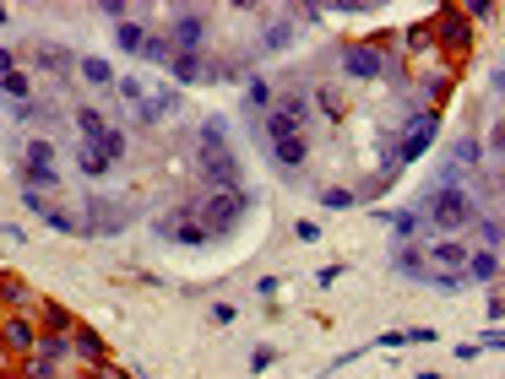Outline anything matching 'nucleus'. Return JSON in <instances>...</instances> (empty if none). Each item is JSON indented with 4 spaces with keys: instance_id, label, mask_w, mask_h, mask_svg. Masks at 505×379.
Here are the masks:
<instances>
[{
    "instance_id": "obj_1",
    "label": "nucleus",
    "mask_w": 505,
    "mask_h": 379,
    "mask_svg": "<svg viewBox=\"0 0 505 379\" xmlns=\"http://www.w3.org/2000/svg\"><path fill=\"white\" fill-rule=\"evenodd\" d=\"M424 212H430V223L446 228V233H462V228L479 223V201H473L468 190H457V185H430Z\"/></svg>"
},
{
    "instance_id": "obj_2",
    "label": "nucleus",
    "mask_w": 505,
    "mask_h": 379,
    "mask_svg": "<svg viewBox=\"0 0 505 379\" xmlns=\"http://www.w3.org/2000/svg\"><path fill=\"white\" fill-rule=\"evenodd\" d=\"M190 212H196V223L218 239V233H228V228L250 212V190H207Z\"/></svg>"
},
{
    "instance_id": "obj_3",
    "label": "nucleus",
    "mask_w": 505,
    "mask_h": 379,
    "mask_svg": "<svg viewBox=\"0 0 505 379\" xmlns=\"http://www.w3.org/2000/svg\"><path fill=\"white\" fill-rule=\"evenodd\" d=\"M337 65L359 81H375V76H403V60L386 54V43H343L337 49Z\"/></svg>"
},
{
    "instance_id": "obj_4",
    "label": "nucleus",
    "mask_w": 505,
    "mask_h": 379,
    "mask_svg": "<svg viewBox=\"0 0 505 379\" xmlns=\"http://www.w3.org/2000/svg\"><path fill=\"white\" fill-rule=\"evenodd\" d=\"M430 38H435L452 60H468V54H473V22H468L457 5H441V11L430 16Z\"/></svg>"
},
{
    "instance_id": "obj_5",
    "label": "nucleus",
    "mask_w": 505,
    "mask_h": 379,
    "mask_svg": "<svg viewBox=\"0 0 505 379\" xmlns=\"http://www.w3.org/2000/svg\"><path fill=\"white\" fill-rule=\"evenodd\" d=\"M76 217H82V233H98V239H114V233L131 228V206L109 201V195H87V206Z\"/></svg>"
},
{
    "instance_id": "obj_6",
    "label": "nucleus",
    "mask_w": 505,
    "mask_h": 379,
    "mask_svg": "<svg viewBox=\"0 0 505 379\" xmlns=\"http://www.w3.org/2000/svg\"><path fill=\"white\" fill-rule=\"evenodd\" d=\"M435 136H441V109H413L408 125H403V147H392V157H397V163H413V157L430 152Z\"/></svg>"
},
{
    "instance_id": "obj_7",
    "label": "nucleus",
    "mask_w": 505,
    "mask_h": 379,
    "mask_svg": "<svg viewBox=\"0 0 505 379\" xmlns=\"http://www.w3.org/2000/svg\"><path fill=\"white\" fill-rule=\"evenodd\" d=\"M169 43H174V54H201V43H207V16H201L196 5H180V11L169 16Z\"/></svg>"
},
{
    "instance_id": "obj_8",
    "label": "nucleus",
    "mask_w": 505,
    "mask_h": 379,
    "mask_svg": "<svg viewBox=\"0 0 505 379\" xmlns=\"http://www.w3.org/2000/svg\"><path fill=\"white\" fill-rule=\"evenodd\" d=\"M158 233H163L169 244H212V233L196 223V212H190V206H180V212H163V217H158Z\"/></svg>"
},
{
    "instance_id": "obj_9",
    "label": "nucleus",
    "mask_w": 505,
    "mask_h": 379,
    "mask_svg": "<svg viewBox=\"0 0 505 379\" xmlns=\"http://www.w3.org/2000/svg\"><path fill=\"white\" fill-rule=\"evenodd\" d=\"M0 347H5L11 358H33V347H38L33 315H0Z\"/></svg>"
},
{
    "instance_id": "obj_10",
    "label": "nucleus",
    "mask_w": 505,
    "mask_h": 379,
    "mask_svg": "<svg viewBox=\"0 0 505 379\" xmlns=\"http://www.w3.org/2000/svg\"><path fill=\"white\" fill-rule=\"evenodd\" d=\"M38 293L16 277V271H0V315H38Z\"/></svg>"
},
{
    "instance_id": "obj_11",
    "label": "nucleus",
    "mask_w": 505,
    "mask_h": 379,
    "mask_svg": "<svg viewBox=\"0 0 505 379\" xmlns=\"http://www.w3.org/2000/svg\"><path fill=\"white\" fill-rule=\"evenodd\" d=\"M261 147L272 152V163H277L283 174H294V168L310 163V136H277V141H261Z\"/></svg>"
},
{
    "instance_id": "obj_12",
    "label": "nucleus",
    "mask_w": 505,
    "mask_h": 379,
    "mask_svg": "<svg viewBox=\"0 0 505 379\" xmlns=\"http://www.w3.org/2000/svg\"><path fill=\"white\" fill-rule=\"evenodd\" d=\"M180 87H158V92H147L141 103H136V119L141 125H158V119H169V114H180Z\"/></svg>"
},
{
    "instance_id": "obj_13",
    "label": "nucleus",
    "mask_w": 505,
    "mask_h": 379,
    "mask_svg": "<svg viewBox=\"0 0 505 379\" xmlns=\"http://www.w3.org/2000/svg\"><path fill=\"white\" fill-rule=\"evenodd\" d=\"M71 358L87 364V369H98V364H109V347H103V336H98L92 326H76V331H71Z\"/></svg>"
},
{
    "instance_id": "obj_14",
    "label": "nucleus",
    "mask_w": 505,
    "mask_h": 379,
    "mask_svg": "<svg viewBox=\"0 0 505 379\" xmlns=\"http://www.w3.org/2000/svg\"><path fill=\"white\" fill-rule=\"evenodd\" d=\"M33 326H38L44 336H71V331H76V320H71V309H65V304H49V298L38 304V315H33Z\"/></svg>"
},
{
    "instance_id": "obj_15",
    "label": "nucleus",
    "mask_w": 505,
    "mask_h": 379,
    "mask_svg": "<svg viewBox=\"0 0 505 379\" xmlns=\"http://www.w3.org/2000/svg\"><path fill=\"white\" fill-rule=\"evenodd\" d=\"M272 109H277V114H283L294 130H305V125H310V92H299V87H288V92H283Z\"/></svg>"
},
{
    "instance_id": "obj_16",
    "label": "nucleus",
    "mask_w": 505,
    "mask_h": 379,
    "mask_svg": "<svg viewBox=\"0 0 505 379\" xmlns=\"http://www.w3.org/2000/svg\"><path fill=\"white\" fill-rule=\"evenodd\" d=\"M71 358V336H44L38 331V347H33V364H44V369H54L60 374V364Z\"/></svg>"
},
{
    "instance_id": "obj_17",
    "label": "nucleus",
    "mask_w": 505,
    "mask_h": 379,
    "mask_svg": "<svg viewBox=\"0 0 505 379\" xmlns=\"http://www.w3.org/2000/svg\"><path fill=\"white\" fill-rule=\"evenodd\" d=\"M33 65H38L44 76H71V65H76V60H71L60 43H38V49H33Z\"/></svg>"
},
{
    "instance_id": "obj_18",
    "label": "nucleus",
    "mask_w": 505,
    "mask_h": 379,
    "mask_svg": "<svg viewBox=\"0 0 505 379\" xmlns=\"http://www.w3.org/2000/svg\"><path fill=\"white\" fill-rule=\"evenodd\" d=\"M462 266H468L462 282H495V277H500V250H473Z\"/></svg>"
},
{
    "instance_id": "obj_19",
    "label": "nucleus",
    "mask_w": 505,
    "mask_h": 379,
    "mask_svg": "<svg viewBox=\"0 0 505 379\" xmlns=\"http://www.w3.org/2000/svg\"><path fill=\"white\" fill-rule=\"evenodd\" d=\"M76 168H82L87 179H103V174H109L114 163L103 157V147H98V141H76Z\"/></svg>"
},
{
    "instance_id": "obj_20",
    "label": "nucleus",
    "mask_w": 505,
    "mask_h": 379,
    "mask_svg": "<svg viewBox=\"0 0 505 379\" xmlns=\"http://www.w3.org/2000/svg\"><path fill=\"white\" fill-rule=\"evenodd\" d=\"M169 71H174V81H180V87L207 81V60H201V54H174V60H169Z\"/></svg>"
},
{
    "instance_id": "obj_21",
    "label": "nucleus",
    "mask_w": 505,
    "mask_h": 379,
    "mask_svg": "<svg viewBox=\"0 0 505 379\" xmlns=\"http://www.w3.org/2000/svg\"><path fill=\"white\" fill-rule=\"evenodd\" d=\"M381 223L397 233V244H413L424 228H419V212H381Z\"/></svg>"
},
{
    "instance_id": "obj_22",
    "label": "nucleus",
    "mask_w": 505,
    "mask_h": 379,
    "mask_svg": "<svg viewBox=\"0 0 505 379\" xmlns=\"http://www.w3.org/2000/svg\"><path fill=\"white\" fill-rule=\"evenodd\" d=\"M294 38H299V22H294V16H277V22L267 27V38H261V49L272 54V49H288Z\"/></svg>"
},
{
    "instance_id": "obj_23",
    "label": "nucleus",
    "mask_w": 505,
    "mask_h": 379,
    "mask_svg": "<svg viewBox=\"0 0 505 379\" xmlns=\"http://www.w3.org/2000/svg\"><path fill=\"white\" fill-rule=\"evenodd\" d=\"M71 119H76V130H82V141H103V130H109V119H103V114H98L92 103H82V109H76Z\"/></svg>"
},
{
    "instance_id": "obj_24",
    "label": "nucleus",
    "mask_w": 505,
    "mask_h": 379,
    "mask_svg": "<svg viewBox=\"0 0 505 379\" xmlns=\"http://www.w3.org/2000/svg\"><path fill=\"white\" fill-rule=\"evenodd\" d=\"M419 255H424V261H435V266H462V261H468V250H462V244H452V239H435V244H424Z\"/></svg>"
},
{
    "instance_id": "obj_25",
    "label": "nucleus",
    "mask_w": 505,
    "mask_h": 379,
    "mask_svg": "<svg viewBox=\"0 0 505 379\" xmlns=\"http://www.w3.org/2000/svg\"><path fill=\"white\" fill-rule=\"evenodd\" d=\"M76 71H82V81H92V87H109V81H114V65H109V60H98V54H82V60H76Z\"/></svg>"
},
{
    "instance_id": "obj_26",
    "label": "nucleus",
    "mask_w": 505,
    "mask_h": 379,
    "mask_svg": "<svg viewBox=\"0 0 505 379\" xmlns=\"http://www.w3.org/2000/svg\"><path fill=\"white\" fill-rule=\"evenodd\" d=\"M0 98H5L11 109H22V103H33V87H27V76H22V71H11V76H0Z\"/></svg>"
},
{
    "instance_id": "obj_27",
    "label": "nucleus",
    "mask_w": 505,
    "mask_h": 379,
    "mask_svg": "<svg viewBox=\"0 0 505 379\" xmlns=\"http://www.w3.org/2000/svg\"><path fill=\"white\" fill-rule=\"evenodd\" d=\"M245 103H250L256 114H267V109L277 103V87H272V81H261V76H250V81H245Z\"/></svg>"
},
{
    "instance_id": "obj_28",
    "label": "nucleus",
    "mask_w": 505,
    "mask_h": 379,
    "mask_svg": "<svg viewBox=\"0 0 505 379\" xmlns=\"http://www.w3.org/2000/svg\"><path fill=\"white\" fill-rule=\"evenodd\" d=\"M114 43H120L125 54H141V49H147V27H141V22H120V27H114Z\"/></svg>"
},
{
    "instance_id": "obj_29",
    "label": "nucleus",
    "mask_w": 505,
    "mask_h": 379,
    "mask_svg": "<svg viewBox=\"0 0 505 379\" xmlns=\"http://www.w3.org/2000/svg\"><path fill=\"white\" fill-rule=\"evenodd\" d=\"M38 217H44L54 233H82V217H76V212H65V206H44Z\"/></svg>"
},
{
    "instance_id": "obj_30",
    "label": "nucleus",
    "mask_w": 505,
    "mask_h": 379,
    "mask_svg": "<svg viewBox=\"0 0 505 379\" xmlns=\"http://www.w3.org/2000/svg\"><path fill=\"white\" fill-rule=\"evenodd\" d=\"M98 147H103V157H109V163H120V157H125V152H131V136H125V130H120V125H109V130H103V141H98Z\"/></svg>"
},
{
    "instance_id": "obj_31",
    "label": "nucleus",
    "mask_w": 505,
    "mask_h": 379,
    "mask_svg": "<svg viewBox=\"0 0 505 379\" xmlns=\"http://www.w3.org/2000/svg\"><path fill=\"white\" fill-rule=\"evenodd\" d=\"M147 60H158V65H169L174 60V43H169V33H147V49H141Z\"/></svg>"
},
{
    "instance_id": "obj_32",
    "label": "nucleus",
    "mask_w": 505,
    "mask_h": 379,
    "mask_svg": "<svg viewBox=\"0 0 505 379\" xmlns=\"http://www.w3.org/2000/svg\"><path fill=\"white\" fill-rule=\"evenodd\" d=\"M403 43H408L413 54H424V49L435 43V38H430V22H419V27H408V38H403Z\"/></svg>"
},
{
    "instance_id": "obj_33",
    "label": "nucleus",
    "mask_w": 505,
    "mask_h": 379,
    "mask_svg": "<svg viewBox=\"0 0 505 379\" xmlns=\"http://www.w3.org/2000/svg\"><path fill=\"white\" fill-rule=\"evenodd\" d=\"M114 87H120V98H125V103H131V109H136V103H141V98H147V87H141V81H136V76H120V81H114Z\"/></svg>"
},
{
    "instance_id": "obj_34",
    "label": "nucleus",
    "mask_w": 505,
    "mask_h": 379,
    "mask_svg": "<svg viewBox=\"0 0 505 379\" xmlns=\"http://www.w3.org/2000/svg\"><path fill=\"white\" fill-rule=\"evenodd\" d=\"M479 233H484V250H500V217H484V223H473Z\"/></svg>"
},
{
    "instance_id": "obj_35",
    "label": "nucleus",
    "mask_w": 505,
    "mask_h": 379,
    "mask_svg": "<svg viewBox=\"0 0 505 379\" xmlns=\"http://www.w3.org/2000/svg\"><path fill=\"white\" fill-rule=\"evenodd\" d=\"M98 11H103V16H109L114 27H120V22H131V5H125V0H103Z\"/></svg>"
},
{
    "instance_id": "obj_36",
    "label": "nucleus",
    "mask_w": 505,
    "mask_h": 379,
    "mask_svg": "<svg viewBox=\"0 0 505 379\" xmlns=\"http://www.w3.org/2000/svg\"><path fill=\"white\" fill-rule=\"evenodd\" d=\"M316 98H321V109H326V114H332V119H337V114H343V92H337V87H321V92H316Z\"/></svg>"
},
{
    "instance_id": "obj_37",
    "label": "nucleus",
    "mask_w": 505,
    "mask_h": 379,
    "mask_svg": "<svg viewBox=\"0 0 505 379\" xmlns=\"http://www.w3.org/2000/svg\"><path fill=\"white\" fill-rule=\"evenodd\" d=\"M321 201H326L332 212H343V206H354V190H321Z\"/></svg>"
},
{
    "instance_id": "obj_38",
    "label": "nucleus",
    "mask_w": 505,
    "mask_h": 379,
    "mask_svg": "<svg viewBox=\"0 0 505 379\" xmlns=\"http://www.w3.org/2000/svg\"><path fill=\"white\" fill-rule=\"evenodd\" d=\"M250 369L267 374V369H272V347H256V353H250Z\"/></svg>"
},
{
    "instance_id": "obj_39",
    "label": "nucleus",
    "mask_w": 505,
    "mask_h": 379,
    "mask_svg": "<svg viewBox=\"0 0 505 379\" xmlns=\"http://www.w3.org/2000/svg\"><path fill=\"white\" fill-rule=\"evenodd\" d=\"M82 379H131V374H120L114 364H98V369H87V374H82Z\"/></svg>"
},
{
    "instance_id": "obj_40",
    "label": "nucleus",
    "mask_w": 505,
    "mask_h": 379,
    "mask_svg": "<svg viewBox=\"0 0 505 379\" xmlns=\"http://www.w3.org/2000/svg\"><path fill=\"white\" fill-rule=\"evenodd\" d=\"M212 320H218V326H234V320H239V309H234V304H218V309H212Z\"/></svg>"
},
{
    "instance_id": "obj_41",
    "label": "nucleus",
    "mask_w": 505,
    "mask_h": 379,
    "mask_svg": "<svg viewBox=\"0 0 505 379\" xmlns=\"http://www.w3.org/2000/svg\"><path fill=\"white\" fill-rule=\"evenodd\" d=\"M294 233H299V244H316V239H321V228H316V223H299Z\"/></svg>"
},
{
    "instance_id": "obj_42",
    "label": "nucleus",
    "mask_w": 505,
    "mask_h": 379,
    "mask_svg": "<svg viewBox=\"0 0 505 379\" xmlns=\"http://www.w3.org/2000/svg\"><path fill=\"white\" fill-rule=\"evenodd\" d=\"M11 71H16V54H11V49H0V76H11Z\"/></svg>"
},
{
    "instance_id": "obj_43",
    "label": "nucleus",
    "mask_w": 505,
    "mask_h": 379,
    "mask_svg": "<svg viewBox=\"0 0 505 379\" xmlns=\"http://www.w3.org/2000/svg\"><path fill=\"white\" fill-rule=\"evenodd\" d=\"M0 379H22V374H0Z\"/></svg>"
},
{
    "instance_id": "obj_44",
    "label": "nucleus",
    "mask_w": 505,
    "mask_h": 379,
    "mask_svg": "<svg viewBox=\"0 0 505 379\" xmlns=\"http://www.w3.org/2000/svg\"><path fill=\"white\" fill-rule=\"evenodd\" d=\"M0 22H5V5H0Z\"/></svg>"
},
{
    "instance_id": "obj_45",
    "label": "nucleus",
    "mask_w": 505,
    "mask_h": 379,
    "mask_svg": "<svg viewBox=\"0 0 505 379\" xmlns=\"http://www.w3.org/2000/svg\"><path fill=\"white\" fill-rule=\"evenodd\" d=\"M131 379H141V374H131Z\"/></svg>"
}]
</instances>
